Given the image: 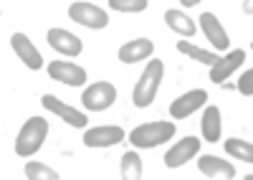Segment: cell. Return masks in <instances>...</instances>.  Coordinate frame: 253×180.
<instances>
[{"instance_id":"obj_1","label":"cell","mask_w":253,"mask_h":180,"mask_svg":"<svg viewBox=\"0 0 253 180\" xmlns=\"http://www.w3.org/2000/svg\"><path fill=\"white\" fill-rule=\"evenodd\" d=\"M162 76H165V61H160V58L147 61V66H144V71H142V76H139V82L134 84V94H132L134 107L144 109V107H150V104L155 102Z\"/></svg>"},{"instance_id":"obj_2","label":"cell","mask_w":253,"mask_h":180,"mask_svg":"<svg viewBox=\"0 0 253 180\" xmlns=\"http://www.w3.org/2000/svg\"><path fill=\"white\" fill-rule=\"evenodd\" d=\"M48 137V122L43 117H31L26 119V125L20 127L18 137H15V155L18 157H31L43 147Z\"/></svg>"},{"instance_id":"obj_3","label":"cell","mask_w":253,"mask_h":180,"mask_svg":"<svg viewBox=\"0 0 253 180\" xmlns=\"http://www.w3.org/2000/svg\"><path fill=\"white\" fill-rule=\"evenodd\" d=\"M175 137V122H147L129 132L134 147H157Z\"/></svg>"},{"instance_id":"obj_4","label":"cell","mask_w":253,"mask_h":180,"mask_svg":"<svg viewBox=\"0 0 253 180\" xmlns=\"http://www.w3.org/2000/svg\"><path fill=\"white\" fill-rule=\"evenodd\" d=\"M69 18L76 21L79 26H84V28H91V31H101V28L109 26V13L104 8H99V5H94V3H84V0L71 3Z\"/></svg>"},{"instance_id":"obj_5","label":"cell","mask_w":253,"mask_h":180,"mask_svg":"<svg viewBox=\"0 0 253 180\" xmlns=\"http://www.w3.org/2000/svg\"><path fill=\"white\" fill-rule=\"evenodd\" d=\"M81 102L89 112H104L117 102V89L112 82H94L91 87L84 89Z\"/></svg>"},{"instance_id":"obj_6","label":"cell","mask_w":253,"mask_h":180,"mask_svg":"<svg viewBox=\"0 0 253 180\" xmlns=\"http://www.w3.org/2000/svg\"><path fill=\"white\" fill-rule=\"evenodd\" d=\"M200 139L198 137H193V135H187V137H182L180 142H175L170 150L165 152V165L167 168H182L185 163H190L198 152H200Z\"/></svg>"},{"instance_id":"obj_7","label":"cell","mask_w":253,"mask_h":180,"mask_svg":"<svg viewBox=\"0 0 253 180\" xmlns=\"http://www.w3.org/2000/svg\"><path fill=\"white\" fill-rule=\"evenodd\" d=\"M43 107L51 112V114H56V117H61L66 125H71V127H86V122H89V117H86V112H81V109H74L71 104H66V102H61L58 96H53V94H46L43 99Z\"/></svg>"},{"instance_id":"obj_8","label":"cell","mask_w":253,"mask_h":180,"mask_svg":"<svg viewBox=\"0 0 253 180\" xmlns=\"http://www.w3.org/2000/svg\"><path fill=\"white\" fill-rule=\"evenodd\" d=\"M48 76L53 79V82H61L66 87L86 84V69L74 64V61H51L48 64Z\"/></svg>"},{"instance_id":"obj_9","label":"cell","mask_w":253,"mask_h":180,"mask_svg":"<svg viewBox=\"0 0 253 180\" xmlns=\"http://www.w3.org/2000/svg\"><path fill=\"white\" fill-rule=\"evenodd\" d=\"M126 137V132L117 125H104V127H91L84 132V145L86 147H114Z\"/></svg>"},{"instance_id":"obj_10","label":"cell","mask_w":253,"mask_h":180,"mask_svg":"<svg viewBox=\"0 0 253 180\" xmlns=\"http://www.w3.org/2000/svg\"><path fill=\"white\" fill-rule=\"evenodd\" d=\"M10 46H13L15 56H18L31 71L43 69V56H41V51L31 44V38H28L26 33H13V36H10Z\"/></svg>"},{"instance_id":"obj_11","label":"cell","mask_w":253,"mask_h":180,"mask_svg":"<svg viewBox=\"0 0 253 180\" xmlns=\"http://www.w3.org/2000/svg\"><path fill=\"white\" fill-rule=\"evenodd\" d=\"M205 102H208V91L205 89L185 91V94H180L175 102L170 104V114H172V119H185L193 112H198L200 107H205Z\"/></svg>"},{"instance_id":"obj_12","label":"cell","mask_w":253,"mask_h":180,"mask_svg":"<svg viewBox=\"0 0 253 180\" xmlns=\"http://www.w3.org/2000/svg\"><path fill=\"white\" fill-rule=\"evenodd\" d=\"M198 21H200V28H203L205 38L210 41V46H213L215 51H225V48L230 46L228 31L223 28V23L218 21V15H215V13H203Z\"/></svg>"},{"instance_id":"obj_13","label":"cell","mask_w":253,"mask_h":180,"mask_svg":"<svg viewBox=\"0 0 253 180\" xmlns=\"http://www.w3.org/2000/svg\"><path fill=\"white\" fill-rule=\"evenodd\" d=\"M46 41H48L51 48H56V51L63 53V56H79V53L84 51L81 38L74 36V33L66 31V28H51V31L46 33Z\"/></svg>"},{"instance_id":"obj_14","label":"cell","mask_w":253,"mask_h":180,"mask_svg":"<svg viewBox=\"0 0 253 180\" xmlns=\"http://www.w3.org/2000/svg\"><path fill=\"white\" fill-rule=\"evenodd\" d=\"M243 61H246V51H243V48H233L230 53H225L215 66H210V82L223 84L236 69H241Z\"/></svg>"},{"instance_id":"obj_15","label":"cell","mask_w":253,"mask_h":180,"mask_svg":"<svg viewBox=\"0 0 253 180\" xmlns=\"http://www.w3.org/2000/svg\"><path fill=\"white\" fill-rule=\"evenodd\" d=\"M152 51H155V44L150 41V38H134V41L124 44L117 51V56L124 64H137V61H147V58L152 56Z\"/></svg>"},{"instance_id":"obj_16","label":"cell","mask_w":253,"mask_h":180,"mask_svg":"<svg viewBox=\"0 0 253 180\" xmlns=\"http://www.w3.org/2000/svg\"><path fill=\"white\" fill-rule=\"evenodd\" d=\"M198 168L205 178H236L233 163H225L223 157H215V155H200Z\"/></svg>"},{"instance_id":"obj_17","label":"cell","mask_w":253,"mask_h":180,"mask_svg":"<svg viewBox=\"0 0 253 180\" xmlns=\"http://www.w3.org/2000/svg\"><path fill=\"white\" fill-rule=\"evenodd\" d=\"M220 109L215 104L205 107L203 112V122H200V130H203V137L208 139V142H218L220 139Z\"/></svg>"},{"instance_id":"obj_18","label":"cell","mask_w":253,"mask_h":180,"mask_svg":"<svg viewBox=\"0 0 253 180\" xmlns=\"http://www.w3.org/2000/svg\"><path fill=\"white\" fill-rule=\"evenodd\" d=\"M165 23L170 26L175 33H180V36H195V31H198L195 21L187 13H182V10H167L165 13Z\"/></svg>"},{"instance_id":"obj_19","label":"cell","mask_w":253,"mask_h":180,"mask_svg":"<svg viewBox=\"0 0 253 180\" xmlns=\"http://www.w3.org/2000/svg\"><path fill=\"white\" fill-rule=\"evenodd\" d=\"M177 51L190 56V58H195V61H200V64H205V66H215L220 61V56H215L213 51H205V48L190 44V41H177Z\"/></svg>"},{"instance_id":"obj_20","label":"cell","mask_w":253,"mask_h":180,"mask_svg":"<svg viewBox=\"0 0 253 180\" xmlns=\"http://www.w3.org/2000/svg\"><path fill=\"white\" fill-rule=\"evenodd\" d=\"M225 152L233 160H241V163H251L253 165V142H246V139H241V137H230L225 142Z\"/></svg>"},{"instance_id":"obj_21","label":"cell","mask_w":253,"mask_h":180,"mask_svg":"<svg viewBox=\"0 0 253 180\" xmlns=\"http://www.w3.org/2000/svg\"><path fill=\"white\" fill-rule=\"evenodd\" d=\"M119 168H122V178H124V180H139V178H142V160H139V155H137L134 150H129V152L122 155Z\"/></svg>"},{"instance_id":"obj_22","label":"cell","mask_w":253,"mask_h":180,"mask_svg":"<svg viewBox=\"0 0 253 180\" xmlns=\"http://www.w3.org/2000/svg\"><path fill=\"white\" fill-rule=\"evenodd\" d=\"M26 178H31V180H58V173L53 170V168H48V165H43V163H26Z\"/></svg>"},{"instance_id":"obj_23","label":"cell","mask_w":253,"mask_h":180,"mask_svg":"<svg viewBox=\"0 0 253 180\" xmlns=\"http://www.w3.org/2000/svg\"><path fill=\"white\" fill-rule=\"evenodd\" d=\"M109 8L117 13H142L147 10V0H109Z\"/></svg>"},{"instance_id":"obj_24","label":"cell","mask_w":253,"mask_h":180,"mask_svg":"<svg viewBox=\"0 0 253 180\" xmlns=\"http://www.w3.org/2000/svg\"><path fill=\"white\" fill-rule=\"evenodd\" d=\"M238 91L243 96H253V69H248L241 79H238Z\"/></svg>"},{"instance_id":"obj_25","label":"cell","mask_w":253,"mask_h":180,"mask_svg":"<svg viewBox=\"0 0 253 180\" xmlns=\"http://www.w3.org/2000/svg\"><path fill=\"white\" fill-rule=\"evenodd\" d=\"M243 13H253V0H243Z\"/></svg>"},{"instance_id":"obj_26","label":"cell","mask_w":253,"mask_h":180,"mask_svg":"<svg viewBox=\"0 0 253 180\" xmlns=\"http://www.w3.org/2000/svg\"><path fill=\"white\" fill-rule=\"evenodd\" d=\"M180 3H182V8H193V5L200 3V0H180Z\"/></svg>"},{"instance_id":"obj_27","label":"cell","mask_w":253,"mask_h":180,"mask_svg":"<svg viewBox=\"0 0 253 180\" xmlns=\"http://www.w3.org/2000/svg\"><path fill=\"white\" fill-rule=\"evenodd\" d=\"M251 48H253V44H251Z\"/></svg>"}]
</instances>
